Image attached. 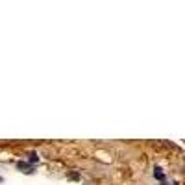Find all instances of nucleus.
<instances>
[{
	"mask_svg": "<svg viewBox=\"0 0 185 185\" xmlns=\"http://www.w3.org/2000/svg\"><path fill=\"white\" fill-rule=\"evenodd\" d=\"M154 176H156L157 180H159V182H163V180H165V174H163V170H161L159 167H156V168H154Z\"/></svg>",
	"mask_w": 185,
	"mask_h": 185,
	"instance_id": "nucleus-1",
	"label": "nucleus"
},
{
	"mask_svg": "<svg viewBox=\"0 0 185 185\" xmlns=\"http://www.w3.org/2000/svg\"><path fill=\"white\" fill-rule=\"evenodd\" d=\"M30 156H31V157H30V165H33V163H35V161H37V159H39V157H37V156H35V154H30Z\"/></svg>",
	"mask_w": 185,
	"mask_h": 185,
	"instance_id": "nucleus-2",
	"label": "nucleus"
}]
</instances>
